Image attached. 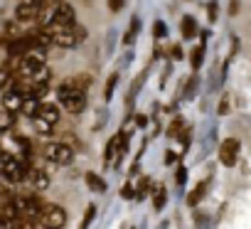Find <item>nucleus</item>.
<instances>
[{"mask_svg": "<svg viewBox=\"0 0 251 229\" xmlns=\"http://www.w3.org/2000/svg\"><path fill=\"white\" fill-rule=\"evenodd\" d=\"M45 158L52 163V165H69L74 160V148L67 146V143H47L45 146Z\"/></svg>", "mask_w": 251, "mask_h": 229, "instance_id": "f257e3e1", "label": "nucleus"}, {"mask_svg": "<svg viewBox=\"0 0 251 229\" xmlns=\"http://www.w3.org/2000/svg\"><path fill=\"white\" fill-rule=\"evenodd\" d=\"M37 219H40L47 229H62V227L67 224V212H64V207L47 202V204L42 207V212H40Z\"/></svg>", "mask_w": 251, "mask_h": 229, "instance_id": "f03ea898", "label": "nucleus"}, {"mask_svg": "<svg viewBox=\"0 0 251 229\" xmlns=\"http://www.w3.org/2000/svg\"><path fill=\"white\" fill-rule=\"evenodd\" d=\"M239 158V141L236 138H224V143L219 146V160L224 168H234Z\"/></svg>", "mask_w": 251, "mask_h": 229, "instance_id": "7ed1b4c3", "label": "nucleus"}, {"mask_svg": "<svg viewBox=\"0 0 251 229\" xmlns=\"http://www.w3.org/2000/svg\"><path fill=\"white\" fill-rule=\"evenodd\" d=\"M40 13H42V8L35 5V3H27V0L18 3V8H15V18H18V23H32V20L40 18Z\"/></svg>", "mask_w": 251, "mask_h": 229, "instance_id": "20e7f679", "label": "nucleus"}, {"mask_svg": "<svg viewBox=\"0 0 251 229\" xmlns=\"http://www.w3.org/2000/svg\"><path fill=\"white\" fill-rule=\"evenodd\" d=\"M62 106L72 113V116H76V113H81V111L86 108V94H84V91H74V94H69V96L62 101Z\"/></svg>", "mask_w": 251, "mask_h": 229, "instance_id": "39448f33", "label": "nucleus"}, {"mask_svg": "<svg viewBox=\"0 0 251 229\" xmlns=\"http://www.w3.org/2000/svg\"><path fill=\"white\" fill-rule=\"evenodd\" d=\"M54 45H57V47H64V50H72V47L81 45V40H79V35L69 27V30H57V32H54Z\"/></svg>", "mask_w": 251, "mask_h": 229, "instance_id": "423d86ee", "label": "nucleus"}, {"mask_svg": "<svg viewBox=\"0 0 251 229\" xmlns=\"http://www.w3.org/2000/svg\"><path fill=\"white\" fill-rule=\"evenodd\" d=\"M27 182H30L37 192H42V190L50 187V173L42 170V168H32V170L27 173Z\"/></svg>", "mask_w": 251, "mask_h": 229, "instance_id": "0eeeda50", "label": "nucleus"}, {"mask_svg": "<svg viewBox=\"0 0 251 229\" xmlns=\"http://www.w3.org/2000/svg\"><path fill=\"white\" fill-rule=\"evenodd\" d=\"M23 103H25V96H20L18 91H5L3 96V111H10V113H20L23 111Z\"/></svg>", "mask_w": 251, "mask_h": 229, "instance_id": "6e6552de", "label": "nucleus"}, {"mask_svg": "<svg viewBox=\"0 0 251 229\" xmlns=\"http://www.w3.org/2000/svg\"><path fill=\"white\" fill-rule=\"evenodd\" d=\"M209 185H212V178H204V180H200V182H197V187H195V190L187 195V204H190V207H197V204L204 200V195L209 192Z\"/></svg>", "mask_w": 251, "mask_h": 229, "instance_id": "1a4fd4ad", "label": "nucleus"}, {"mask_svg": "<svg viewBox=\"0 0 251 229\" xmlns=\"http://www.w3.org/2000/svg\"><path fill=\"white\" fill-rule=\"evenodd\" d=\"M180 32H182V37H185V40H195V37L200 35V25H197V20H195L192 15H182Z\"/></svg>", "mask_w": 251, "mask_h": 229, "instance_id": "9d476101", "label": "nucleus"}, {"mask_svg": "<svg viewBox=\"0 0 251 229\" xmlns=\"http://www.w3.org/2000/svg\"><path fill=\"white\" fill-rule=\"evenodd\" d=\"M204 42H207V32H202V42L190 52V64H192V69H195V72H197V69L202 67V62H204V47H207Z\"/></svg>", "mask_w": 251, "mask_h": 229, "instance_id": "9b49d317", "label": "nucleus"}, {"mask_svg": "<svg viewBox=\"0 0 251 229\" xmlns=\"http://www.w3.org/2000/svg\"><path fill=\"white\" fill-rule=\"evenodd\" d=\"M37 116L45 119V121H50L52 126H57V121H59V108H57V103H42V108H40Z\"/></svg>", "mask_w": 251, "mask_h": 229, "instance_id": "f8f14e48", "label": "nucleus"}, {"mask_svg": "<svg viewBox=\"0 0 251 229\" xmlns=\"http://www.w3.org/2000/svg\"><path fill=\"white\" fill-rule=\"evenodd\" d=\"M165 204H168V190H165V185L153 187V209L155 212H163Z\"/></svg>", "mask_w": 251, "mask_h": 229, "instance_id": "ddd939ff", "label": "nucleus"}, {"mask_svg": "<svg viewBox=\"0 0 251 229\" xmlns=\"http://www.w3.org/2000/svg\"><path fill=\"white\" fill-rule=\"evenodd\" d=\"M40 108H42V101H37V99L27 96V99H25V103H23V111H20V113H25L27 119H37Z\"/></svg>", "mask_w": 251, "mask_h": 229, "instance_id": "4468645a", "label": "nucleus"}, {"mask_svg": "<svg viewBox=\"0 0 251 229\" xmlns=\"http://www.w3.org/2000/svg\"><path fill=\"white\" fill-rule=\"evenodd\" d=\"M116 153H118V143H116V136H111L108 143H106V151H103V165H106V168H113Z\"/></svg>", "mask_w": 251, "mask_h": 229, "instance_id": "2eb2a0df", "label": "nucleus"}, {"mask_svg": "<svg viewBox=\"0 0 251 229\" xmlns=\"http://www.w3.org/2000/svg\"><path fill=\"white\" fill-rule=\"evenodd\" d=\"M84 180H86V185H89V190H94V192H106V182H103V178L101 175H96V173H86L84 175Z\"/></svg>", "mask_w": 251, "mask_h": 229, "instance_id": "dca6fc26", "label": "nucleus"}, {"mask_svg": "<svg viewBox=\"0 0 251 229\" xmlns=\"http://www.w3.org/2000/svg\"><path fill=\"white\" fill-rule=\"evenodd\" d=\"M148 190H153V182H151V178H148V175L138 178V180H136V202H141V200L148 195Z\"/></svg>", "mask_w": 251, "mask_h": 229, "instance_id": "f3484780", "label": "nucleus"}, {"mask_svg": "<svg viewBox=\"0 0 251 229\" xmlns=\"http://www.w3.org/2000/svg\"><path fill=\"white\" fill-rule=\"evenodd\" d=\"M197 91H200V79H197V76H190V79H187V86H185V94H182L185 101H192V99L197 96Z\"/></svg>", "mask_w": 251, "mask_h": 229, "instance_id": "a211bd4d", "label": "nucleus"}, {"mask_svg": "<svg viewBox=\"0 0 251 229\" xmlns=\"http://www.w3.org/2000/svg\"><path fill=\"white\" fill-rule=\"evenodd\" d=\"M13 126H15V113L0 111V133H3V131H10Z\"/></svg>", "mask_w": 251, "mask_h": 229, "instance_id": "6ab92c4d", "label": "nucleus"}, {"mask_svg": "<svg viewBox=\"0 0 251 229\" xmlns=\"http://www.w3.org/2000/svg\"><path fill=\"white\" fill-rule=\"evenodd\" d=\"M116 86H118V72L108 74V79H106V89H103V99H106V101L113 99V89H116Z\"/></svg>", "mask_w": 251, "mask_h": 229, "instance_id": "aec40b11", "label": "nucleus"}, {"mask_svg": "<svg viewBox=\"0 0 251 229\" xmlns=\"http://www.w3.org/2000/svg\"><path fill=\"white\" fill-rule=\"evenodd\" d=\"M32 126H35V131H37L40 136H50V133L54 131V126H52L50 121L40 119V116H37V119H32Z\"/></svg>", "mask_w": 251, "mask_h": 229, "instance_id": "412c9836", "label": "nucleus"}, {"mask_svg": "<svg viewBox=\"0 0 251 229\" xmlns=\"http://www.w3.org/2000/svg\"><path fill=\"white\" fill-rule=\"evenodd\" d=\"M50 91V81H32V99H37V101H42V96Z\"/></svg>", "mask_w": 251, "mask_h": 229, "instance_id": "4be33fe9", "label": "nucleus"}, {"mask_svg": "<svg viewBox=\"0 0 251 229\" xmlns=\"http://www.w3.org/2000/svg\"><path fill=\"white\" fill-rule=\"evenodd\" d=\"M72 81H74L76 91H84V94H86V89L91 86V76H89V74H79V76H72Z\"/></svg>", "mask_w": 251, "mask_h": 229, "instance_id": "5701e85b", "label": "nucleus"}, {"mask_svg": "<svg viewBox=\"0 0 251 229\" xmlns=\"http://www.w3.org/2000/svg\"><path fill=\"white\" fill-rule=\"evenodd\" d=\"M13 197H15L13 185H10V182H5V180H0V202H10Z\"/></svg>", "mask_w": 251, "mask_h": 229, "instance_id": "b1692460", "label": "nucleus"}, {"mask_svg": "<svg viewBox=\"0 0 251 229\" xmlns=\"http://www.w3.org/2000/svg\"><path fill=\"white\" fill-rule=\"evenodd\" d=\"M182 121H185L182 116H175V119L170 121V126H168V138H175V136H177V133L182 131V126H185Z\"/></svg>", "mask_w": 251, "mask_h": 229, "instance_id": "393cba45", "label": "nucleus"}, {"mask_svg": "<svg viewBox=\"0 0 251 229\" xmlns=\"http://www.w3.org/2000/svg\"><path fill=\"white\" fill-rule=\"evenodd\" d=\"M217 18H219V3H217V0H209V3H207V20L217 23Z\"/></svg>", "mask_w": 251, "mask_h": 229, "instance_id": "a878e982", "label": "nucleus"}, {"mask_svg": "<svg viewBox=\"0 0 251 229\" xmlns=\"http://www.w3.org/2000/svg\"><path fill=\"white\" fill-rule=\"evenodd\" d=\"M133 182H136V180H128V182L121 187V197H123V200H136V187H133Z\"/></svg>", "mask_w": 251, "mask_h": 229, "instance_id": "bb28decb", "label": "nucleus"}, {"mask_svg": "<svg viewBox=\"0 0 251 229\" xmlns=\"http://www.w3.org/2000/svg\"><path fill=\"white\" fill-rule=\"evenodd\" d=\"M165 35H168L165 23H163V20H155V25H153V37H155V40H163Z\"/></svg>", "mask_w": 251, "mask_h": 229, "instance_id": "cd10ccee", "label": "nucleus"}, {"mask_svg": "<svg viewBox=\"0 0 251 229\" xmlns=\"http://www.w3.org/2000/svg\"><path fill=\"white\" fill-rule=\"evenodd\" d=\"M15 76L10 74V69L8 67H0V89H5L8 86V81H13Z\"/></svg>", "mask_w": 251, "mask_h": 229, "instance_id": "c85d7f7f", "label": "nucleus"}, {"mask_svg": "<svg viewBox=\"0 0 251 229\" xmlns=\"http://www.w3.org/2000/svg\"><path fill=\"white\" fill-rule=\"evenodd\" d=\"M231 111V103H229V96H222V101H219V106H217V113L219 116H226V113Z\"/></svg>", "mask_w": 251, "mask_h": 229, "instance_id": "c756f323", "label": "nucleus"}, {"mask_svg": "<svg viewBox=\"0 0 251 229\" xmlns=\"http://www.w3.org/2000/svg\"><path fill=\"white\" fill-rule=\"evenodd\" d=\"M94 214H96V204H89V207H86V214H84V222H81V229H86V227L91 224Z\"/></svg>", "mask_w": 251, "mask_h": 229, "instance_id": "7c9ffc66", "label": "nucleus"}, {"mask_svg": "<svg viewBox=\"0 0 251 229\" xmlns=\"http://www.w3.org/2000/svg\"><path fill=\"white\" fill-rule=\"evenodd\" d=\"M175 180H177V185H180V187L187 182V170H185L182 165H177V170H175Z\"/></svg>", "mask_w": 251, "mask_h": 229, "instance_id": "2f4dec72", "label": "nucleus"}, {"mask_svg": "<svg viewBox=\"0 0 251 229\" xmlns=\"http://www.w3.org/2000/svg\"><path fill=\"white\" fill-rule=\"evenodd\" d=\"M180 160V155L177 153H173V151H165V165H175Z\"/></svg>", "mask_w": 251, "mask_h": 229, "instance_id": "473e14b6", "label": "nucleus"}, {"mask_svg": "<svg viewBox=\"0 0 251 229\" xmlns=\"http://www.w3.org/2000/svg\"><path fill=\"white\" fill-rule=\"evenodd\" d=\"M123 5H126V0H108V10H113V13H118Z\"/></svg>", "mask_w": 251, "mask_h": 229, "instance_id": "72a5a7b5", "label": "nucleus"}, {"mask_svg": "<svg viewBox=\"0 0 251 229\" xmlns=\"http://www.w3.org/2000/svg\"><path fill=\"white\" fill-rule=\"evenodd\" d=\"M136 126L138 128H146L148 126V116H146V113H136Z\"/></svg>", "mask_w": 251, "mask_h": 229, "instance_id": "f704fd0d", "label": "nucleus"}, {"mask_svg": "<svg viewBox=\"0 0 251 229\" xmlns=\"http://www.w3.org/2000/svg\"><path fill=\"white\" fill-rule=\"evenodd\" d=\"M138 37V32H133V30H128V32H126L123 35V45H133V40Z\"/></svg>", "mask_w": 251, "mask_h": 229, "instance_id": "c9c22d12", "label": "nucleus"}, {"mask_svg": "<svg viewBox=\"0 0 251 229\" xmlns=\"http://www.w3.org/2000/svg\"><path fill=\"white\" fill-rule=\"evenodd\" d=\"M180 143H182V151H187V148H190V128H187V131H182Z\"/></svg>", "mask_w": 251, "mask_h": 229, "instance_id": "e433bc0d", "label": "nucleus"}, {"mask_svg": "<svg viewBox=\"0 0 251 229\" xmlns=\"http://www.w3.org/2000/svg\"><path fill=\"white\" fill-rule=\"evenodd\" d=\"M131 30L133 32H141V18H136V15L131 18Z\"/></svg>", "mask_w": 251, "mask_h": 229, "instance_id": "4c0bfd02", "label": "nucleus"}, {"mask_svg": "<svg viewBox=\"0 0 251 229\" xmlns=\"http://www.w3.org/2000/svg\"><path fill=\"white\" fill-rule=\"evenodd\" d=\"M239 13V0H231L229 3V15H236Z\"/></svg>", "mask_w": 251, "mask_h": 229, "instance_id": "58836bf2", "label": "nucleus"}, {"mask_svg": "<svg viewBox=\"0 0 251 229\" xmlns=\"http://www.w3.org/2000/svg\"><path fill=\"white\" fill-rule=\"evenodd\" d=\"M173 57H175V59H182V50H180V47H173Z\"/></svg>", "mask_w": 251, "mask_h": 229, "instance_id": "ea45409f", "label": "nucleus"}, {"mask_svg": "<svg viewBox=\"0 0 251 229\" xmlns=\"http://www.w3.org/2000/svg\"><path fill=\"white\" fill-rule=\"evenodd\" d=\"M59 3H67V0H50V5H59Z\"/></svg>", "mask_w": 251, "mask_h": 229, "instance_id": "a19ab883", "label": "nucleus"}, {"mask_svg": "<svg viewBox=\"0 0 251 229\" xmlns=\"http://www.w3.org/2000/svg\"><path fill=\"white\" fill-rule=\"evenodd\" d=\"M158 229H168V222H163V224H160V227H158Z\"/></svg>", "mask_w": 251, "mask_h": 229, "instance_id": "79ce46f5", "label": "nucleus"}]
</instances>
